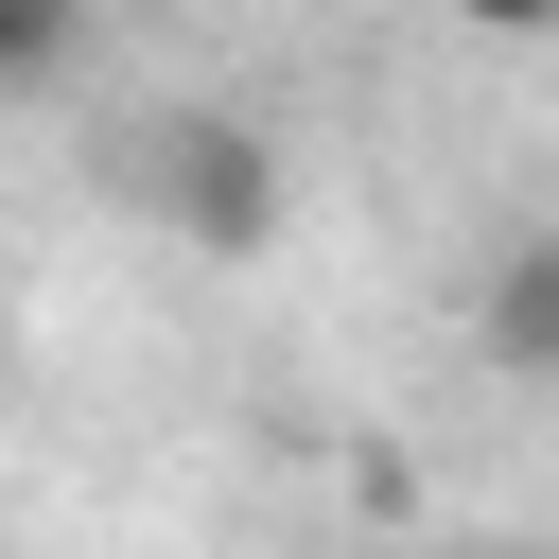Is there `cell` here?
<instances>
[{
  "instance_id": "3957f363",
  "label": "cell",
  "mask_w": 559,
  "mask_h": 559,
  "mask_svg": "<svg viewBox=\"0 0 559 559\" xmlns=\"http://www.w3.org/2000/svg\"><path fill=\"white\" fill-rule=\"evenodd\" d=\"M489 349H507V367H559V245H524V262H507V297H489Z\"/></svg>"
},
{
  "instance_id": "7a4b0ae2",
  "label": "cell",
  "mask_w": 559,
  "mask_h": 559,
  "mask_svg": "<svg viewBox=\"0 0 559 559\" xmlns=\"http://www.w3.org/2000/svg\"><path fill=\"white\" fill-rule=\"evenodd\" d=\"M70 70H87V0H0V105H35Z\"/></svg>"
},
{
  "instance_id": "6da1fadb",
  "label": "cell",
  "mask_w": 559,
  "mask_h": 559,
  "mask_svg": "<svg viewBox=\"0 0 559 559\" xmlns=\"http://www.w3.org/2000/svg\"><path fill=\"white\" fill-rule=\"evenodd\" d=\"M122 192H140L175 245H280V140H262V122H227V105H175V122H140Z\"/></svg>"
},
{
  "instance_id": "277c9868",
  "label": "cell",
  "mask_w": 559,
  "mask_h": 559,
  "mask_svg": "<svg viewBox=\"0 0 559 559\" xmlns=\"http://www.w3.org/2000/svg\"><path fill=\"white\" fill-rule=\"evenodd\" d=\"M454 35H559V0H437Z\"/></svg>"
}]
</instances>
